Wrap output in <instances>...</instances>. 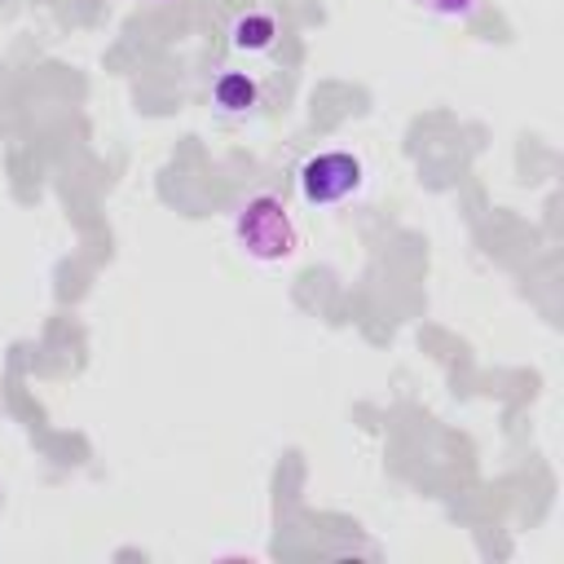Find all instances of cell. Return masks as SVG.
I'll use <instances>...</instances> for the list:
<instances>
[{"mask_svg":"<svg viewBox=\"0 0 564 564\" xmlns=\"http://www.w3.org/2000/svg\"><path fill=\"white\" fill-rule=\"evenodd\" d=\"M234 242L260 264H282L300 251V225L278 194H251L234 216Z\"/></svg>","mask_w":564,"mask_h":564,"instance_id":"6da1fadb","label":"cell"},{"mask_svg":"<svg viewBox=\"0 0 564 564\" xmlns=\"http://www.w3.org/2000/svg\"><path fill=\"white\" fill-rule=\"evenodd\" d=\"M366 181V167L357 154L348 150H322V154H308L295 172V185H300V198L308 207H335L344 198H352Z\"/></svg>","mask_w":564,"mask_h":564,"instance_id":"7a4b0ae2","label":"cell"},{"mask_svg":"<svg viewBox=\"0 0 564 564\" xmlns=\"http://www.w3.org/2000/svg\"><path fill=\"white\" fill-rule=\"evenodd\" d=\"M282 44V22L269 9H242L229 22V53L234 57H269Z\"/></svg>","mask_w":564,"mask_h":564,"instance_id":"3957f363","label":"cell"},{"mask_svg":"<svg viewBox=\"0 0 564 564\" xmlns=\"http://www.w3.org/2000/svg\"><path fill=\"white\" fill-rule=\"evenodd\" d=\"M212 106H216V115L238 119V115H247L251 106H260V84H256L247 70L225 66V70L216 75V84H212Z\"/></svg>","mask_w":564,"mask_h":564,"instance_id":"277c9868","label":"cell"},{"mask_svg":"<svg viewBox=\"0 0 564 564\" xmlns=\"http://www.w3.org/2000/svg\"><path fill=\"white\" fill-rule=\"evenodd\" d=\"M414 4L432 18H471L480 9V0H414Z\"/></svg>","mask_w":564,"mask_h":564,"instance_id":"5b68a950","label":"cell"},{"mask_svg":"<svg viewBox=\"0 0 564 564\" xmlns=\"http://www.w3.org/2000/svg\"><path fill=\"white\" fill-rule=\"evenodd\" d=\"M137 4H172V0H137Z\"/></svg>","mask_w":564,"mask_h":564,"instance_id":"8992f818","label":"cell"}]
</instances>
